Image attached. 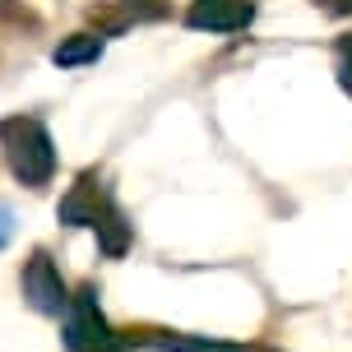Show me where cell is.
Instances as JSON below:
<instances>
[{
  "label": "cell",
  "mask_w": 352,
  "mask_h": 352,
  "mask_svg": "<svg viewBox=\"0 0 352 352\" xmlns=\"http://www.w3.org/2000/svg\"><path fill=\"white\" fill-rule=\"evenodd\" d=\"M0 148H5V162L10 172L23 181V186H47L56 172V144L47 135V125L33 121V116H5L0 121Z\"/></svg>",
  "instance_id": "6da1fadb"
},
{
  "label": "cell",
  "mask_w": 352,
  "mask_h": 352,
  "mask_svg": "<svg viewBox=\"0 0 352 352\" xmlns=\"http://www.w3.org/2000/svg\"><path fill=\"white\" fill-rule=\"evenodd\" d=\"M65 348L70 352H121L111 324L102 320L93 292H79L70 301V316H65Z\"/></svg>",
  "instance_id": "7a4b0ae2"
},
{
  "label": "cell",
  "mask_w": 352,
  "mask_h": 352,
  "mask_svg": "<svg viewBox=\"0 0 352 352\" xmlns=\"http://www.w3.org/2000/svg\"><path fill=\"white\" fill-rule=\"evenodd\" d=\"M23 297L33 301V311L42 316H60V311H70V297H65V283L56 274V264L47 255H33L28 269H23Z\"/></svg>",
  "instance_id": "3957f363"
},
{
  "label": "cell",
  "mask_w": 352,
  "mask_h": 352,
  "mask_svg": "<svg viewBox=\"0 0 352 352\" xmlns=\"http://www.w3.org/2000/svg\"><path fill=\"white\" fill-rule=\"evenodd\" d=\"M255 19V5L250 0H195L186 23L199 28V33H236Z\"/></svg>",
  "instance_id": "277c9868"
},
{
  "label": "cell",
  "mask_w": 352,
  "mask_h": 352,
  "mask_svg": "<svg viewBox=\"0 0 352 352\" xmlns=\"http://www.w3.org/2000/svg\"><path fill=\"white\" fill-rule=\"evenodd\" d=\"M102 209H107V199L98 190H93V181H79L65 199H60V223H70V228H84V223H98L102 218Z\"/></svg>",
  "instance_id": "5b68a950"
},
{
  "label": "cell",
  "mask_w": 352,
  "mask_h": 352,
  "mask_svg": "<svg viewBox=\"0 0 352 352\" xmlns=\"http://www.w3.org/2000/svg\"><path fill=\"white\" fill-rule=\"evenodd\" d=\"M102 56V37L98 33H74L70 42H60L56 47V65H65V70H74V65H88V60H98Z\"/></svg>",
  "instance_id": "8992f818"
},
{
  "label": "cell",
  "mask_w": 352,
  "mask_h": 352,
  "mask_svg": "<svg viewBox=\"0 0 352 352\" xmlns=\"http://www.w3.org/2000/svg\"><path fill=\"white\" fill-rule=\"evenodd\" d=\"M93 228L102 232V250H107V255H121V250L130 246V228H125V223H121V213L111 209V204H107V209H102V218H98Z\"/></svg>",
  "instance_id": "52a82bcc"
},
{
  "label": "cell",
  "mask_w": 352,
  "mask_h": 352,
  "mask_svg": "<svg viewBox=\"0 0 352 352\" xmlns=\"http://www.w3.org/2000/svg\"><path fill=\"white\" fill-rule=\"evenodd\" d=\"M153 348H167V352H241L232 343H213V338H153Z\"/></svg>",
  "instance_id": "ba28073f"
},
{
  "label": "cell",
  "mask_w": 352,
  "mask_h": 352,
  "mask_svg": "<svg viewBox=\"0 0 352 352\" xmlns=\"http://www.w3.org/2000/svg\"><path fill=\"white\" fill-rule=\"evenodd\" d=\"M125 5H130V10H135V14H144V19L162 14V5H158V0H125Z\"/></svg>",
  "instance_id": "9c48e42d"
},
{
  "label": "cell",
  "mask_w": 352,
  "mask_h": 352,
  "mask_svg": "<svg viewBox=\"0 0 352 352\" xmlns=\"http://www.w3.org/2000/svg\"><path fill=\"white\" fill-rule=\"evenodd\" d=\"M343 79H348V88H352V37L343 42Z\"/></svg>",
  "instance_id": "30bf717a"
},
{
  "label": "cell",
  "mask_w": 352,
  "mask_h": 352,
  "mask_svg": "<svg viewBox=\"0 0 352 352\" xmlns=\"http://www.w3.org/2000/svg\"><path fill=\"white\" fill-rule=\"evenodd\" d=\"M5 236H10V209H0V246H5Z\"/></svg>",
  "instance_id": "8fae6325"
}]
</instances>
